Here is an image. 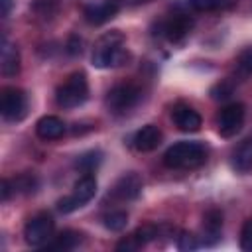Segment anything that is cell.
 I'll return each instance as SVG.
<instances>
[{
	"mask_svg": "<svg viewBox=\"0 0 252 252\" xmlns=\"http://www.w3.org/2000/svg\"><path fill=\"white\" fill-rule=\"evenodd\" d=\"M35 134L49 142V140H59L63 134H65V122L59 118V116H53V114H47V116H41L35 124Z\"/></svg>",
	"mask_w": 252,
	"mask_h": 252,
	"instance_id": "cell-15",
	"label": "cell"
},
{
	"mask_svg": "<svg viewBox=\"0 0 252 252\" xmlns=\"http://www.w3.org/2000/svg\"><path fill=\"white\" fill-rule=\"evenodd\" d=\"M0 6H2V18H6V16H10V12H12L14 0H0Z\"/></svg>",
	"mask_w": 252,
	"mask_h": 252,
	"instance_id": "cell-31",
	"label": "cell"
},
{
	"mask_svg": "<svg viewBox=\"0 0 252 252\" xmlns=\"http://www.w3.org/2000/svg\"><path fill=\"white\" fill-rule=\"evenodd\" d=\"M252 75V45L242 49L238 53V57L234 59V73L232 79L234 81H246Z\"/></svg>",
	"mask_w": 252,
	"mask_h": 252,
	"instance_id": "cell-19",
	"label": "cell"
},
{
	"mask_svg": "<svg viewBox=\"0 0 252 252\" xmlns=\"http://www.w3.org/2000/svg\"><path fill=\"white\" fill-rule=\"evenodd\" d=\"M240 248L246 252H252V219H248L240 232Z\"/></svg>",
	"mask_w": 252,
	"mask_h": 252,
	"instance_id": "cell-27",
	"label": "cell"
},
{
	"mask_svg": "<svg viewBox=\"0 0 252 252\" xmlns=\"http://www.w3.org/2000/svg\"><path fill=\"white\" fill-rule=\"evenodd\" d=\"M81 240H83V234L81 232H77V230H63L51 242H47L45 248L47 250H63L65 252V250L77 248L81 244Z\"/></svg>",
	"mask_w": 252,
	"mask_h": 252,
	"instance_id": "cell-18",
	"label": "cell"
},
{
	"mask_svg": "<svg viewBox=\"0 0 252 252\" xmlns=\"http://www.w3.org/2000/svg\"><path fill=\"white\" fill-rule=\"evenodd\" d=\"M53 219L47 213L33 215L24 226V238L30 246H43L53 234Z\"/></svg>",
	"mask_w": 252,
	"mask_h": 252,
	"instance_id": "cell-8",
	"label": "cell"
},
{
	"mask_svg": "<svg viewBox=\"0 0 252 252\" xmlns=\"http://www.w3.org/2000/svg\"><path fill=\"white\" fill-rule=\"evenodd\" d=\"M132 142L138 152H152L161 144V130L156 124H146L134 134Z\"/></svg>",
	"mask_w": 252,
	"mask_h": 252,
	"instance_id": "cell-13",
	"label": "cell"
},
{
	"mask_svg": "<svg viewBox=\"0 0 252 252\" xmlns=\"http://www.w3.org/2000/svg\"><path fill=\"white\" fill-rule=\"evenodd\" d=\"M140 193H142V179H140V175L134 173V171L124 173V175L114 183V187L110 189V197L116 199V201H132V199H136Z\"/></svg>",
	"mask_w": 252,
	"mask_h": 252,
	"instance_id": "cell-10",
	"label": "cell"
},
{
	"mask_svg": "<svg viewBox=\"0 0 252 252\" xmlns=\"http://www.w3.org/2000/svg\"><path fill=\"white\" fill-rule=\"evenodd\" d=\"M12 187H14V191H20V193L30 195V193H33V191L37 189V179H35L33 175H20V177L12 183Z\"/></svg>",
	"mask_w": 252,
	"mask_h": 252,
	"instance_id": "cell-24",
	"label": "cell"
},
{
	"mask_svg": "<svg viewBox=\"0 0 252 252\" xmlns=\"http://www.w3.org/2000/svg\"><path fill=\"white\" fill-rule=\"evenodd\" d=\"M175 244H177V248H179L181 252H189V250L199 248V240H197V236L191 234V232H187V230H181V232H179Z\"/></svg>",
	"mask_w": 252,
	"mask_h": 252,
	"instance_id": "cell-26",
	"label": "cell"
},
{
	"mask_svg": "<svg viewBox=\"0 0 252 252\" xmlns=\"http://www.w3.org/2000/svg\"><path fill=\"white\" fill-rule=\"evenodd\" d=\"M222 230V213L219 209H209L203 215V244L213 246L220 238Z\"/></svg>",
	"mask_w": 252,
	"mask_h": 252,
	"instance_id": "cell-14",
	"label": "cell"
},
{
	"mask_svg": "<svg viewBox=\"0 0 252 252\" xmlns=\"http://www.w3.org/2000/svg\"><path fill=\"white\" fill-rule=\"evenodd\" d=\"M12 181H8V179H2V183H0V193H2V201L6 203L8 199H10V193H12Z\"/></svg>",
	"mask_w": 252,
	"mask_h": 252,
	"instance_id": "cell-30",
	"label": "cell"
},
{
	"mask_svg": "<svg viewBox=\"0 0 252 252\" xmlns=\"http://www.w3.org/2000/svg\"><path fill=\"white\" fill-rule=\"evenodd\" d=\"M28 112V94L18 87H4L0 94V114L4 120L18 122Z\"/></svg>",
	"mask_w": 252,
	"mask_h": 252,
	"instance_id": "cell-6",
	"label": "cell"
},
{
	"mask_svg": "<svg viewBox=\"0 0 252 252\" xmlns=\"http://www.w3.org/2000/svg\"><path fill=\"white\" fill-rule=\"evenodd\" d=\"M232 167L238 173H250L252 171V138H246L234 150V154H232Z\"/></svg>",
	"mask_w": 252,
	"mask_h": 252,
	"instance_id": "cell-17",
	"label": "cell"
},
{
	"mask_svg": "<svg viewBox=\"0 0 252 252\" xmlns=\"http://www.w3.org/2000/svg\"><path fill=\"white\" fill-rule=\"evenodd\" d=\"M171 120L181 132H197L203 124L201 114L189 104H175L171 110Z\"/></svg>",
	"mask_w": 252,
	"mask_h": 252,
	"instance_id": "cell-12",
	"label": "cell"
},
{
	"mask_svg": "<svg viewBox=\"0 0 252 252\" xmlns=\"http://www.w3.org/2000/svg\"><path fill=\"white\" fill-rule=\"evenodd\" d=\"M234 87H236V81L232 77L230 79H222L220 83L211 87V98L213 100H226L234 93Z\"/></svg>",
	"mask_w": 252,
	"mask_h": 252,
	"instance_id": "cell-22",
	"label": "cell"
},
{
	"mask_svg": "<svg viewBox=\"0 0 252 252\" xmlns=\"http://www.w3.org/2000/svg\"><path fill=\"white\" fill-rule=\"evenodd\" d=\"M193 26H195V20L189 14H173L169 20L163 22L161 32L169 41H181L191 33Z\"/></svg>",
	"mask_w": 252,
	"mask_h": 252,
	"instance_id": "cell-11",
	"label": "cell"
},
{
	"mask_svg": "<svg viewBox=\"0 0 252 252\" xmlns=\"http://www.w3.org/2000/svg\"><path fill=\"white\" fill-rule=\"evenodd\" d=\"M120 10V4L118 0H94L91 4L85 6V20L89 24H94V26H100L108 20H112Z\"/></svg>",
	"mask_w": 252,
	"mask_h": 252,
	"instance_id": "cell-9",
	"label": "cell"
},
{
	"mask_svg": "<svg viewBox=\"0 0 252 252\" xmlns=\"http://www.w3.org/2000/svg\"><path fill=\"white\" fill-rule=\"evenodd\" d=\"M207 161V148L201 142H177L163 154V163L171 169H195Z\"/></svg>",
	"mask_w": 252,
	"mask_h": 252,
	"instance_id": "cell-2",
	"label": "cell"
},
{
	"mask_svg": "<svg viewBox=\"0 0 252 252\" xmlns=\"http://www.w3.org/2000/svg\"><path fill=\"white\" fill-rule=\"evenodd\" d=\"M124 33L118 30L106 32L93 49V65L98 69H110V67H120L130 59L128 49L124 47Z\"/></svg>",
	"mask_w": 252,
	"mask_h": 252,
	"instance_id": "cell-1",
	"label": "cell"
},
{
	"mask_svg": "<svg viewBox=\"0 0 252 252\" xmlns=\"http://www.w3.org/2000/svg\"><path fill=\"white\" fill-rule=\"evenodd\" d=\"M244 116H246V108L242 102H230L226 106L220 108L219 116H217V130L222 138H232L240 132L242 124H244Z\"/></svg>",
	"mask_w": 252,
	"mask_h": 252,
	"instance_id": "cell-7",
	"label": "cell"
},
{
	"mask_svg": "<svg viewBox=\"0 0 252 252\" xmlns=\"http://www.w3.org/2000/svg\"><path fill=\"white\" fill-rule=\"evenodd\" d=\"M134 236L144 246V244H148V242H152V240H156L159 236V226H156V224H144V226H140L134 232Z\"/></svg>",
	"mask_w": 252,
	"mask_h": 252,
	"instance_id": "cell-25",
	"label": "cell"
},
{
	"mask_svg": "<svg viewBox=\"0 0 252 252\" xmlns=\"http://www.w3.org/2000/svg\"><path fill=\"white\" fill-rule=\"evenodd\" d=\"M94 195H96V179H94L93 173H85V175H81V177L75 181L71 195L59 199L57 209H59V213H63V215L73 213V211L85 207Z\"/></svg>",
	"mask_w": 252,
	"mask_h": 252,
	"instance_id": "cell-4",
	"label": "cell"
},
{
	"mask_svg": "<svg viewBox=\"0 0 252 252\" xmlns=\"http://www.w3.org/2000/svg\"><path fill=\"white\" fill-rule=\"evenodd\" d=\"M100 158H102V154H100V152H96V150H93V152L83 154V156L77 159V163H75V165H77L83 173H93V171L98 167Z\"/></svg>",
	"mask_w": 252,
	"mask_h": 252,
	"instance_id": "cell-23",
	"label": "cell"
},
{
	"mask_svg": "<svg viewBox=\"0 0 252 252\" xmlns=\"http://www.w3.org/2000/svg\"><path fill=\"white\" fill-rule=\"evenodd\" d=\"M142 93L136 85L132 83H120V85H114L108 93H106V98H104V104L108 108V112L116 114V116H122L126 112H130L138 100H140Z\"/></svg>",
	"mask_w": 252,
	"mask_h": 252,
	"instance_id": "cell-5",
	"label": "cell"
},
{
	"mask_svg": "<svg viewBox=\"0 0 252 252\" xmlns=\"http://www.w3.org/2000/svg\"><path fill=\"white\" fill-rule=\"evenodd\" d=\"M81 45H83L81 37H79V35H71L69 41H67V53H69V55H79V53L83 51Z\"/></svg>",
	"mask_w": 252,
	"mask_h": 252,
	"instance_id": "cell-29",
	"label": "cell"
},
{
	"mask_svg": "<svg viewBox=\"0 0 252 252\" xmlns=\"http://www.w3.org/2000/svg\"><path fill=\"white\" fill-rule=\"evenodd\" d=\"M87 96H89V83L83 71L71 73L65 79V83L57 87L55 93V100L61 108H77L87 100Z\"/></svg>",
	"mask_w": 252,
	"mask_h": 252,
	"instance_id": "cell-3",
	"label": "cell"
},
{
	"mask_svg": "<svg viewBox=\"0 0 252 252\" xmlns=\"http://www.w3.org/2000/svg\"><path fill=\"white\" fill-rule=\"evenodd\" d=\"M0 69L6 77H14L20 73V51L6 37H2V47H0Z\"/></svg>",
	"mask_w": 252,
	"mask_h": 252,
	"instance_id": "cell-16",
	"label": "cell"
},
{
	"mask_svg": "<svg viewBox=\"0 0 252 252\" xmlns=\"http://www.w3.org/2000/svg\"><path fill=\"white\" fill-rule=\"evenodd\" d=\"M189 8L195 12H219V10H228L236 4V0H189Z\"/></svg>",
	"mask_w": 252,
	"mask_h": 252,
	"instance_id": "cell-20",
	"label": "cell"
},
{
	"mask_svg": "<svg viewBox=\"0 0 252 252\" xmlns=\"http://www.w3.org/2000/svg\"><path fill=\"white\" fill-rule=\"evenodd\" d=\"M102 224L108 230H112V232H120L128 224V213L126 211H120V209H114V211H110V213H106L102 217Z\"/></svg>",
	"mask_w": 252,
	"mask_h": 252,
	"instance_id": "cell-21",
	"label": "cell"
},
{
	"mask_svg": "<svg viewBox=\"0 0 252 252\" xmlns=\"http://www.w3.org/2000/svg\"><path fill=\"white\" fill-rule=\"evenodd\" d=\"M142 244L138 242V238L134 236V234H130V236H126V238H122L118 244H116V250L118 252H134V250H138Z\"/></svg>",
	"mask_w": 252,
	"mask_h": 252,
	"instance_id": "cell-28",
	"label": "cell"
}]
</instances>
